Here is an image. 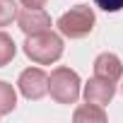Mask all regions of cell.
<instances>
[{"instance_id": "obj_3", "label": "cell", "mask_w": 123, "mask_h": 123, "mask_svg": "<svg viewBox=\"0 0 123 123\" xmlns=\"http://www.w3.org/2000/svg\"><path fill=\"white\" fill-rule=\"evenodd\" d=\"M80 75L63 65L48 75V94L58 104H75L80 99Z\"/></svg>"}, {"instance_id": "obj_13", "label": "cell", "mask_w": 123, "mask_h": 123, "mask_svg": "<svg viewBox=\"0 0 123 123\" xmlns=\"http://www.w3.org/2000/svg\"><path fill=\"white\" fill-rule=\"evenodd\" d=\"M19 3H22L24 7H43L46 0H19Z\"/></svg>"}, {"instance_id": "obj_10", "label": "cell", "mask_w": 123, "mask_h": 123, "mask_svg": "<svg viewBox=\"0 0 123 123\" xmlns=\"http://www.w3.org/2000/svg\"><path fill=\"white\" fill-rule=\"evenodd\" d=\"M15 53H17V46H15L12 36H7L5 31H0V68L7 65L15 58Z\"/></svg>"}, {"instance_id": "obj_6", "label": "cell", "mask_w": 123, "mask_h": 123, "mask_svg": "<svg viewBox=\"0 0 123 123\" xmlns=\"http://www.w3.org/2000/svg\"><path fill=\"white\" fill-rule=\"evenodd\" d=\"M82 94H85V101L97 104V106H106V104L113 99V94H116V85H113L111 80H104V77H97V75H94V77L85 85Z\"/></svg>"}, {"instance_id": "obj_11", "label": "cell", "mask_w": 123, "mask_h": 123, "mask_svg": "<svg viewBox=\"0 0 123 123\" xmlns=\"http://www.w3.org/2000/svg\"><path fill=\"white\" fill-rule=\"evenodd\" d=\"M19 10H17V3L15 0H0V27H7L17 19Z\"/></svg>"}, {"instance_id": "obj_1", "label": "cell", "mask_w": 123, "mask_h": 123, "mask_svg": "<svg viewBox=\"0 0 123 123\" xmlns=\"http://www.w3.org/2000/svg\"><path fill=\"white\" fill-rule=\"evenodd\" d=\"M24 53L36 65H51L63 55V36L55 31H39L24 39Z\"/></svg>"}, {"instance_id": "obj_8", "label": "cell", "mask_w": 123, "mask_h": 123, "mask_svg": "<svg viewBox=\"0 0 123 123\" xmlns=\"http://www.w3.org/2000/svg\"><path fill=\"white\" fill-rule=\"evenodd\" d=\"M73 121L75 123H104L106 121V111H104V106H97V104H82V106H77L75 109V113H73Z\"/></svg>"}, {"instance_id": "obj_9", "label": "cell", "mask_w": 123, "mask_h": 123, "mask_svg": "<svg viewBox=\"0 0 123 123\" xmlns=\"http://www.w3.org/2000/svg\"><path fill=\"white\" fill-rule=\"evenodd\" d=\"M15 106H17V92H15V87L10 82H5V80H0V118L12 113Z\"/></svg>"}, {"instance_id": "obj_5", "label": "cell", "mask_w": 123, "mask_h": 123, "mask_svg": "<svg viewBox=\"0 0 123 123\" xmlns=\"http://www.w3.org/2000/svg\"><path fill=\"white\" fill-rule=\"evenodd\" d=\"M17 27L29 36V34H39V31H48L51 29V17L43 7H24L17 15Z\"/></svg>"}, {"instance_id": "obj_2", "label": "cell", "mask_w": 123, "mask_h": 123, "mask_svg": "<svg viewBox=\"0 0 123 123\" xmlns=\"http://www.w3.org/2000/svg\"><path fill=\"white\" fill-rule=\"evenodd\" d=\"M94 10L89 5H75L58 17V31L68 39H85L94 29Z\"/></svg>"}, {"instance_id": "obj_7", "label": "cell", "mask_w": 123, "mask_h": 123, "mask_svg": "<svg viewBox=\"0 0 123 123\" xmlns=\"http://www.w3.org/2000/svg\"><path fill=\"white\" fill-rule=\"evenodd\" d=\"M94 75L97 77H104V80H111V82H118L121 75H123V63L116 53H99L94 58Z\"/></svg>"}, {"instance_id": "obj_12", "label": "cell", "mask_w": 123, "mask_h": 123, "mask_svg": "<svg viewBox=\"0 0 123 123\" xmlns=\"http://www.w3.org/2000/svg\"><path fill=\"white\" fill-rule=\"evenodd\" d=\"M94 3L104 12H118V10H123V0H94Z\"/></svg>"}, {"instance_id": "obj_4", "label": "cell", "mask_w": 123, "mask_h": 123, "mask_svg": "<svg viewBox=\"0 0 123 123\" xmlns=\"http://www.w3.org/2000/svg\"><path fill=\"white\" fill-rule=\"evenodd\" d=\"M17 87H19V94L24 99L39 101L48 94V75L41 68H27V70H22V75L17 80Z\"/></svg>"}]
</instances>
